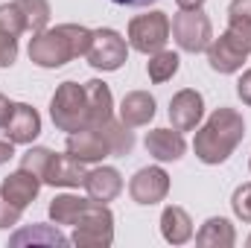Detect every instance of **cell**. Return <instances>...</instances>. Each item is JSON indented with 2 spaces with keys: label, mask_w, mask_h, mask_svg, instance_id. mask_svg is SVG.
Listing matches in <instances>:
<instances>
[{
  "label": "cell",
  "mask_w": 251,
  "mask_h": 248,
  "mask_svg": "<svg viewBox=\"0 0 251 248\" xmlns=\"http://www.w3.org/2000/svg\"><path fill=\"white\" fill-rule=\"evenodd\" d=\"M246 137V120L237 108H228V105H219L204 125L196 131V140H193V152L201 164L207 167H216V164H225L234 149L243 143Z\"/></svg>",
  "instance_id": "1"
},
{
  "label": "cell",
  "mask_w": 251,
  "mask_h": 248,
  "mask_svg": "<svg viewBox=\"0 0 251 248\" xmlns=\"http://www.w3.org/2000/svg\"><path fill=\"white\" fill-rule=\"evenodd\" d=\"M91 35H94V29H88L82 24H59L56 29L35 32L29 38V50H26L29 62L44 67V70L64 67L67 62H73V59L88 53Z\"/></svg>",
  "instance_id": "2"
},
{
  "label": "cell",
  "mask_w": 251,
  "mask_h": 248,
  "mask_svg": "<svg viewBox=\"0 0 251 248\" xmlns=\"http://www.w3.org/2000/svg\"><path fill=\"white\" fill-rule=\"evenodd\" d=\"M50 120L59 131H79L91 125L88 114V97H85V85L79 82H62L50 99Z\"/></svg>",
  "instance_id": "3"
},
{
  "label": "cell",
  "mask_w": 251,
  "mask_h": 248,
  "mask_svg": "<svg viewBox=\"0 0 251 248\" xmlns=\"http://www.w3.org/2000/svg\"><path fill=\"white\" fill-rule=\"evenodd\" d=\"M70 243L79 248H108L114 243V213L102 201H88V207L79 213L73 225Z\"/></svg>",
  "instance_id": "4"
},
{
  "label": "cell",
  "mask_w": 251,
  "mask_h": 248,
  "mask_svg": "<svg viewBox=\"0 0 251 248\" xmlns=\"http://www.w3.org/2000/svg\"><path fill=\"white\" fill-rule=\"evenodd\" d=\"M170 32H173V21L167 12H158V9L128 21V44L143 56L164 50L170 41Z\"/></svg>",
  "instance_id": "5"
},
{
  "label": "cell",
  "mask_w": 251,
  "mask_h": 248,
  "mask_svg": "<svg viewBox=\"0 0 251 248\" xmlns=\"http://www.w3.org/2000/svg\"><path fill=\"white\" fill-rule=\"evenodd\" d=\"M85 59H88V64H91L94 70L114 73V70H120L126 64V59H128V44H126V38L117 29L100 26V29H94V35H91V47H88Z\"/></svg>",
  "instance_id": "6"
},
{
  "label": "cell",
  "mask_w": 251,
  "mask_h": 248,
  "mask_svg": "<svg viewBox=\"0 0 251 248\" xmlns=\"http://www.w3.org/2000/svg\"><path fill=\"white\" fill-rule=\"evenodd\" d=\"M173 38H176L178 50H184V53H193V56L204 53L213 41V24L201 9H193V12L178 9V15L173 18Z\"/></svg>",
  "instance_id": "7"
},
{
  "label": "cell",
  "mask_w": 251,
  "mask_h": 248,
  "mask_svg": "<svg viewBox=\"0 0 251 248\" xmlns=\"http://www.w3.org/2000/svg\"><path fill=\"white\" fill-rule=\"evenodd\" d=\"M167 193H170V175L161 167H143L128 181V196H131L134 204H149L152 207V204L164 201Z\"/></svg>",
  "instance_id": "8"
},
{
  "label": "cell",
  "mask_w": 251,
  "mask_h": 248,
  "mask_svg": "<svg viewBox=\"0 0 251 248\" xmlns=\"http://www.w3.org/2000/svg\"><path fill=\"white\" fill-rule=\"evenodd\" d=\"M64 149H67V155H73L82 164H100L111 155V146H108V140L102 137V131L97 125H88V128H79V131L67 134Z\"/></svg>",
  "instance_id": "9"
},
{
  "label": "cell",
  "mask_w": 251,
  "mask_h": 248,
  "mask_svg": "<svg viewBox=\"0 0 251 248\" xmlns=\"http://www.w3.org/2000/svg\"><path fill=\"white\" fill-rule=\"evenodd\" d=\"M201 117H204V97L199 91L184 88L170 99V123H173V128L193 131V128H199Z\"/></svg>",
  "instance_id": "10"
},
{
  "label": "cell",
  "mask_w": 251,
  "mask_h": 248,
  "mask_svg": "<svg viewBox=\"0 0 251 248\" xmlns=\"http://www.w3.org/2000/svg\"><path fill=\"white\" fill-rule=\"evenodd\" d=\"M146 152L158 161V164H170V161H181L187 152V140L184 131L178 128H152L143 140Z\"/></svg>",
  "instance_id": "11"
},
{
  "label": "cell",
  "mask_w": 251,
  "mask_h": 248,
  "mask_svg": "<svg viewBox=\"0 0 251 248\" xmlns=\"http://www.w3.org/2000/svg\"><path fill=\"white\" fill-rule=\"evenodd\" d=\"M3 134L12 143H32L41 134V114L26 102H15L9 120L3 125Z\"/></svg>",
  "instance_id": "12"
},
{
  "label": "cell",
  "mask_w": 251,
  "mask_h": 248,
  "mask_svg": "<svg viewBox=\"0 0 251 248\" xmlns=\"http://www.w3.org/2000/svg\"><path fill=\"white\" fill-rule=\"evenodd\" d=\"M41 178L38 175H32L29 170H15V173H9L6 178H3V184H0V196L3 198H9L15 207H29L35 198H38V193H41Z\"/></svg>",
  "instance_id": "13"
},
{
  "label": "cell",
  "mask_w": 251,
  "mask_h": 248,
  "mask_svg": "<svg viewBox=\"0 0 251 248\" xmlns=\"http://www.w3.org/2000/svg\"><path fill=\"white\" fill-rule=\"evenodd\" d=\"M82 187H85V193H88L94 201L108 204V201H114V198L123 193V175H120V170H114V167H97V170H88Z\"/></svg>",
  "instance_id": "14"
},
{
  "label": "cell",
  "mask_w": 251,
  "mask_h": 248,
  "mask_svg": "<svg viewBox=\"0 0 251 248\" xmlns=\"http://www.w3.org/2000/svg\"><path fill=\"white\" fill-rule=\"evenodd\" d=\"M204 53H207V64H210L216 73H225V76L243 70V64H246V59H249V53H243L225 32H222L219 38H213L210 47H207Z\"/></svg>",
  "instance_id": "15"
},
{
  "label": "cell",
  "mask_w": 251,
  "mask_h": 248,
  "mask_svg": "<svg viewBox=\"0 0 251 248\" xmlns=\"http://www.w3.org/2000/svg\"><path fill=\"white\" fill-rule=\"evenodd\" d=\"M85 175H88V170H85V164L82 161H76L73 155H56L53 152V161H50V167H47V173H44V184L50 187H82L85 184Z\"/></svg>",
  "instance_id": "16"
},
{
  "label": "cell",
  "mask_w": 251,
  "mask_h": 248,
  "mask_svg": "<svg viewBox=\"0 0 251 248\" xmlns=\"http://www.w3.org/2000/svg\"><path fill=\"white\" fill-rule=\"evenodd\" d=\"M155 97L149 91H131L126 94L123 102H120V120H123L128 128H140V125H149L152 117H155Z\"/></svg>",
  "instance_id": "17"
},
{
  "label": "cell",
  "mask_w": 251,
  "mask_h": 248,
  "mask_svg": "<svg viewBox=\"0 0 251 248\" xmlns=\"http://www.w3.org/2000/svg\"><path fill=\"white\" fill-rule=\"evenodd\" d=\"M161 237L170 246H184L193 240V219L184 207L178 204H167L161 213Z\"/></svg>",
  "instance_id": "18"
},
{
  "label": "cell",
  "mask_w": 251,
  "mask_h": 248,
  "mask_svg": "<svg viewBox=\"0 0 251 248\" xmlns=\"http://www.w3.org/2000/svg\"><path fill=\"white\" fill-rule=\"evenodd\" d=\"M85 97H88L91 125H100L114 117V97H111V88L102 79H88L85 82Z\"/></svg>",
  "instance_id": "19"
},
{
  "label": "cell",
  "mask_w": 251,
  "mask_h": 248,
  "mask_svg": "<svg viewBox=\"0 0 251 248\" xmlns=\"http://www.w3.org/2000/svg\"><path fill=\"white\" fill-rule=\"evenodd\" d=\"M234 243H237V231H234L231 219H225V216H210L196 234V246L201 248H231Z\"/></svg>",
  "instance_id": "20"
},
{
  "label": "cell",
  "mask_w": 251,
  "mask_h": 248,
  "mask_svg": "<svg viewBox=\"0 0 251 248\" xmlns=\"http://www.w3.org/2000/svg\"><path fill=\"white\" fill-rule=\"evenodd\" d=\"M70 237H64L59 225H29L9 237V246H67Z\"/></svg>",
  "instance_id": "21"
},
{
  "label": "cell",
  "mask_w": 251,
  "mask_h": 248,
  "mask_svg": "<svg viewBox=\"0 0 251 248\" xmlns=\"http://www.w3.org/2000/svg\"><path fill=\"white\" fill-rule=\"evenodd\" d=\"M97 128H100V131H102V137L108 140L111 155H120V158L131 155V149H134V131H131L123 120H114V117H111V120L100 123Z\"/></svg>",
  "instance_id": "22"
},
{
  "label": "cell",
  "mask_w": 251,
  "mask_h": 248,
  "mask_svg": "<svg viewBox=\"0 0 251 248\" xmlns=\"http://www.w3.org/2000/svg\"><path fill=\"white\" fill-rule=\"evenodd\" d=\"M88 201H91V196L88 198H82V196H70V193H64V196H56L53 201H50V219L56 222V225H76V219H79V213L88 207Z\"/></svg>",
  "instance_id": "23"
},
{
  "label": "cell",
  "mask_w": 251,
  "mask_h": 248,
  "mask_svg": "<svg viewBox=\"0 0 251 248\" xmlns=\"http://www.w3.org/2000/svg\"><path fill=\"white\" fill-rule=\"evenodd\" d=\"M178 67H181V59H178V53H173V50H158V53H152L149 56V62H146V73H149V79L155 82V85H164V82H170L176 73H178Z\"/></svg>",
  "instance_id": "24"
},
{
  "label": "cell",
  "mask_w": 251,
  "mask_h": 248,
  "mask_svg": "<svg viewBox=\"0 0 251 248\" xmlns=\"http://www.w3.org/2000/svg\"><path fill=\"white\" fill-rule=\"evenodd\" d=\"M18 3V9L24 12V21H26V32H44L47 29V24H50V15H53V9H50V3L47 0H15Z\"/></svg>",
  "instance_id": "25"
},
{
  "label": "cell",
  "mask_w": 251,
  "mask_h": 248,
  "mask_svg": "<svg viewBox=\"0 0 251 248\" xmlns=\"http://www.w3.org/2000/svg\"><path fill=\"white\" fill-rule=\"evenodd\" d=\"M50 161H53V149H47V146H29L21 155V170H29L32 175H38L44 181V173H47Z\"/></svg>",
  "instance_id": "26"
},
{
  "label": "cell",
  "mask_w": 251,
  "mask_h": 248,
  "mask_svg": "<svg viewBox=\"0 0 251 248\" xmlns=\"http://www.w3.org/2000/svg\"><path fill=\"white\" fill-rule=\"evenodd\" d=\"M0 26L12 35H24L26 32V21H24V12L18 9V3H3L0 6Z\"/></svg>",
  "instance_id": "27"
},
{
  "label": "cell",
  "mask_w": 251,
  "mask_h": 248,
  "mask_svg": "<svg viewBox=\"0 0 251 248\" xmlns=\"http://www.w3.org/2000/svg\"><path fill=\"white\" fill-rule=\"evenodd\" d=\"M231 210H234L237 219H243V222L251 225V181H246V184H240L234 190V196H231Z\"/></svg>",
  "instance_id": "28"
},
{
  "label": "cell",
  "mask_w": 251,
  "mask_h": 248,
  "mask_svg": "<svg viewBox=\"0 0 251 248\" xmlns=\"http://www.w3.org/2000/svg\"><path fill=\"white\" fill-rule=\"evenodd\" d=\"M228 26L251 29V0H231V6H228Z\"/></svg>",
  "instance_id": "29"
},
{
  "label": "cell",
  "mask_w": 251,
  "mask_h": 248,
  "mask_svg": "<svg viewBox=\"0 0 251 248\" xmlns=\"http://www.w3.org/2000/svg\"><path fill=\"white\" fill-rule=\"evenodd\" d=\"M18 62V35L0 26V67H12Z\"/></svg>",
  "instance_id": "30"
},
{
  "label": "cell",
  "mask_w": 251,
  "mask_h": 248,
  "mask_svg": "<svg viewBox=\"0 0 251 248\" xmlns=\"http://www.w3.org/2000/svg\"><path fill=\"white\" fill-rule=\"evenodd\" d=\"M21 222V207H15L9 198L0 196V231L3 228H15Z\"/></svg>",
  "instance_id": "31"
},
{
  "label": "cell",
  "mask_w": 251,
  "mask_h": 248,
  "mask_svg": "<svg viewBox=\"0 0 251 248\" xmlns=\"http://www.w3.org/2000/svg\"><path fill=\"white\" fill-rule=\"evenodd\" d=\"M237 97L251 105V70H243V76H240V82H237Z\"/></svg>",
  "instance_id": "32"
},
{
  "label": "cell",
  "mask_w": 251,
  "mask_h": 248,
  "mask_svg": "<svg viewBox=\"0 0 251 248\" xmlns=\"http://www.w3.org/2000/svg\"><path fill=\"white\" fill-rule=\"evenodd\" d=\"M12 158H15V143H12L9 137H3V140H0V167L9 164Z\"/></svg>",
  "instance_id": "33"
},
{
  "label": "cell",
  "mask_w": 251,
  "mask_h": 248,
  "mask_svg": "<svg viewBox=\"0 0 251 248\" xmlns=\"http://www.w3.org/2000/svg\"><path fill=\"white\" fill-rule=\"evenodd\" d=\"M12 105H15V102H9V99H6V94H0V128L6 125V120H9V114H12Z\"/></svg>",
  "instance_id": "34"
},
{
  "label": "cell",
  "mask_w": 251,
  "mask_h": 248,
  "mask_svg": "<svg viewBox=\"0 0 251 248\" xmlns=\"http://www.w3.org/2000/svg\"><path fill=\"white\" fill-rule=\"evenodd\" d=\"M111 3H117V6H131V9H143V6H152V3H158V0H111Z\"/></svg>",
  "instance_id": "35"
},
{
  "label": "cell",
  "mask_w": 251,
  "mask_h": 248,
  "mask_svg": "<svg viewBox=\"0 0 251 248\" xmlns=\"http://www.w3.org/2000/svg\"><path fill=\"white\" fill-rule=\"evenodd\" d=\"M178 3V9H184V12H193V9H201L204 6V0H176Z\"/></svg>",
  "instance_id": "36"
},
{
  "label": "cell",
  "mask_w": 251,
  "mask_h": 248,
  "mask_svg": "<svg viewBox=\"0 0 251 248\" xmlns=\"http://www.w3.org/2000/svg\"><path fill=\"white\" fill-rule=\"evenodd\" d=\"M246 246H249V248H251V234H249V240H246Z\"/></svg>",
  "instance_id": "37"
},
{
  "label": "cell",
  "mask_w": 251,
  "mask_h": 248,
  "mask_svg": "<svg viewBox=\"0 0 251 248\" xmlns=\"http://www.w3.org/2000/svg\"><path fill=\"white\" fill-rule=\"evenodd\" d=\"M249 170H251V161H249Z\"/></svg>",
  "instance_id": "38"
}]
</instances>
